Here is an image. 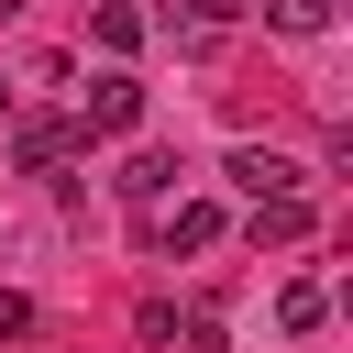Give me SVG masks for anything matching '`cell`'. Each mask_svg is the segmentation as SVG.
Wrapping results in <instances>:
<instances>
[{"instance_id":"6da1fadb","label":"cell","mask_w":353,"mask_h":353,"mask_svg":"<svg viewBox=\"0 0 353 353\" xmlns=\"http://www.w3.org/2000/svg\"><path fill=\"white\" fill-rule=\"evenodd\" d=\"M77 154H88V132H77L66 110H22V121H11V165H22V176H55V165H77Z\"/></svg>"},{"instance_id":"7a4b0ae2","label":"cell","mask_w":353,"mask_h":353,"mask_svg":"<svg viewBox=\"0 0 353 353\" xmlns=\"http://www.w3.org/2000/svg\"><path fill=\"white\" fill-rule=\"evenodd\" d=\"M77 132H88V143H110V132H143V77H132V66L88 77V110H77Z\"/></svg>"},{"instance_id":"3957f363","label":"cell","mask_w":353,"mask_h":353,"mask_svg":"<svg viewBox=\"0 0 353 353\" xmlns=\"http://www.w3.org/2000/svg\"><path fill=\"white\" fill-rule=\"evenodd\" d=\"M143 243L154 254H210L221 243V210L210 199H165V210H143Z\"/></svg>"},{"instance_id":"277c9868","label":"cell","mask_w":353,"mask_h":353,"mask_svg":"<svg viewBox=\"0 0 353 353\" xmlns=\"http://www.w3.org/2000/svg\"><path fill=\"white\" fill-rule=\"evenodd\" d=\"M221 176H232L243 199H298V154H276V143H232Z\"/></svg>"},{"instance_id":"5b68a950","label":"cell","mask_w":353,"mask_h":353,"mask_svg":"<svg viewBox=\"0 0 353 353\" xmlns=\"http://www.w3.org/2000/svg\"><path fill=\"white\" fill-rule=\"evenodd\" d=\"M176 176H188L176 154H121V176H110V199H121V210H165V199H176Z\"/></svg>"},{"instance_id":"8992f818","label":"cell","mask_w":353,"mask_h":353,"mask_svg":"<svg viewBox=\"0 0 353 353\" xmlns=\"http://www.w3.org/2000/svg\"><path fill=\"white\" fill-rule=\"evenodd\" d=\"M232 22H243V0H165V33H176L188 55H210Z\"/></svg>"},{"instance_id":"52a82bcc","label":"cell","mask_w":353,"mask_h":353,"mask_svg":"<svg viewBox=\"0 0 353 353\" xmlns=\"http://www.w3.org/2000/svg\"><path fill=\"white\" fill-rule=\"evenodd\" d=\"M143 33H154V22H143L132 0H99V11H88V44H99V55H143Z\"/></svg>"},{"instance_id":"ba28073f","label":"cell","mask_w":353,"mask_h":353,"mask_svg":"<svg viewBox=\"0 0 353 353\" xmlns=\"http://www.w3.org/2000/svg\"><path fill=\"white\" fill-rule=\"evenodd\" d=\"M309 232H320V210H309V199H254V243H276V254H287V243H309Z\"/></svg>"},{"instance_id":"9c48e42d","label":"cell","mask_w":353,"mask_h":353,"mask_svg":"<svg viewBox=\"0 0 353 353\" xmlns=\"http://www.w3.org/2000/svg\"><path fill=\"white\" fill-rule=\"evenodd\" d=\"M276 320H287V331H320V320H331V287L287 276V287H276Z\"/></svg>"},{"instance_id":"30bf717a","label":"cell","mask_w":353,"mask_h":353,"mask_svg":"<svg viewBox=\"0 0 353 353\" xmlns=\"http://www.w3.org/2000/svg\"><path fill=\"white\" fill-rule=\"evenodd\" d=\"M165 353H221V320H210V309H176V320H165Z\"/></svg>"},{"instance_id":"8fae6325","label":"cell","mask_w":353,"mask_h":353,"mask_svg":"<svg viewBox=\"0 0 353 353\" xmlns=\"http://www.w3.org/2000/svg\"><path fill=\"white\" fill-rule=\"evenodd\" d=\"M276 33H331V0H265Z\"/></svg>"},{"instance_id":"7c38bea8","label":"cell","mask_w":353,"mask_h":353,"mask_svg":"<svg viewBox=\"0 0 353 353\" xmlns=\"http://www.w3.org/2000/svg\"><path fill=\"white\" fill-rule=\"evenodd\" d=\"M33 331H44V320H33V298H11V287H0V342H33Z\"/></svg>"},{"instance_id":"4fadbf2b","label":"cell","mask_w":353,"mask_h":353,"mask_svg":"<svg viewBox=\"0 0 353 353\" xmlns=\"http://www.w3.org/2000/svg\"><path fill=\"white\" fill-rule=\"evenodd\" d=\"M0 121H11V88H0Z\"/></svg>"},{"instance_id":"5bb4252c","label":"cell","mask_w":353,"mask_h":353,"mask_svg":"<svg viewBox=\"0 0 353 353\" xmlns=\"http://www.w3.org/2000/svg\"><path fill=\"white\" fill-rule=\"evenodd\" d=\"M11 11H22V0H0V22H11Z\"/></svg>"}]
</instances>
